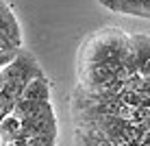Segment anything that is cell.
Segmentation results:
<instances>
[{"label": "cell", "mask_w": 150, "mask_h": 146, "mask_svg": "<svg viewBox=\"0 0 150 146\" xmlns=\"http://www.w3.org/2000/svg\"><path fill=\"white\" fill-rule=\"evenodd\" d=\"M128 50H131V37L120 28H102L89 35L85 44L81 46L76 70H89V68L107 66L117 70L120 79L126 83L131 79V72L124 66Z\"/></svg>", "instance_id": "6da1fadb"}, {"label": "cell", "mask_w": 150, "mask_h": 146, "mask_svg": "<svg viewBox=\"0 0 150 146\" xmlns=\"http://www.w3.org/2000/svg\"><path fill=\"white\" fill-rule=\"evenodd\" d=\"M41 74H44L41 66L37 63L33 53L26 50L24 46L18 50V55H15L11 63L0 70V76H2L4 83H22V85H28L33 79H37Z\"/></svg>", "instance_id": "7a4b0ae2"}, {"label": "cell", "mask_w": 150, "mask_h": 146, "mask_svg": "<svg viewBox=\"0 0 150 146\" xmlns=\"http://www.w3.org/2000/svg\"><path fill=\"white\" fill-rule=\"evenodd\" d=\"M50 133H59V127H57V116H54L52 105H50V103L41 109V111H37L35 116L22 120V137L50 135ZM22 137H20V140H22Z\"/></svg>", "instance_id": "3957f363"}, {"label": "cell", "mask_w": 150, "mask_h": 146, "mask_svg": "<svg viewBox=\"0 0 150 146\" xmlns=\"http://www.w3.org/2000/svg\"><path fill=\"white\" fill-rule=\"evenodd\" d=\"M0 46L2 48H22V33H20V24L15 20L4 0H0Z\"/></svg>", "instance_id": "277c9868"}, {"label": "cell", "mask_w": 150, "mask_h": 146, "mask_svg": "<svg viewBox=\"0 0 150 146\" xmlns=\"http://www.w3.org/2000/svg\"><path fill=\"white\" fill-rule=\"evenodd\" d=\"M131 48L137 63V74L150 79V35H133Z\"/></svg>", "instance_id": "5b68a950"}, {"label": "cell", "mask_w": 150, "mask_h": 146, "mask_svg": "<svg viewBox=\"0 0 150 146\" xmlns=\"http://www.w3.org/2000/svg\"><path fill=\"white\" fill-rule=\"evenodd\" d=\"M107 9L124 15H137L150 20V0H100Z\"/></svg>", "instance_id": "8992f818"}, {"label": "cell", "mask_w": 150, "mask_h": 146, "mask_svg": "<svg viewBox=\"0 0 150 146\" xmlns=\"http://www.w3.org/2000/svg\"><path fill=\"white\" fill-rule=\"evenodd\" d=\"M22 98H26V100H37V103H46L50 100V81L46 79V74L37 76V79H33L26 85V90H24Z\"/></svg>", "instance_id": "52a82bcc"}, {"label": "cell", "mask_w": 150, "mask_h": 146, "mask_svg": "<svg viewBox=\"0 0 150 146\" xmlns=\"http://www.w3.org/2000/svg\"><path fill=\"white\" fill-rule=\"evenodd\" d=\"M0 133H2V137L7 140L9 144L15 142V140H20L22 137V118H18L15 113L4 116L2 124H0Z\"/></svg>", "instance_id": "ba28073f"}, {"label": "cell", "mask_w": 150, "mask_h": 146, "mask_svg": "<svg viewBox=\"0 0 150 146\" xmlns=\"http://www.w3.org/2000/svg\"><path fill=\"white\" fill-rule=\"evenodd\" d=\"M18 50H20V48H2V46H0V70H2V68H7V66L15 59Z\"/></svg>", "instance_id": "9c48e42d"}]
</instances>
